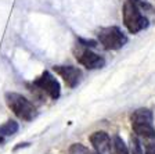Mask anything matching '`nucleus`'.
<instances>
[{
  "label": "nucleus",
  "instance_id": "nucleus-11",
  "mask_svg": "<svg viewBox=\"0 0 155 154\" xmlns=\"http://www.w3.org/2000/svg\"><path fill=\"white\" fill-rule=\"evenodd\" d=\"M17 131H18V124H17L15 121H7L0 126V136L2 135H6V136L14 135Z\"/></svg>",
  "mask_w": 155,
  "mask_h": 154
},
{
  "label": "nucleus",
  "instance_id": "nucleus-7",
  "mask_svg": "<svg viewBox=\"0 0 155 154\" xmlns=\"http://www.w3.org/2000/svg\"><path fill=\"white\" fill-rule=\"evenodd\" d=\"M90 143L93 145V147L96 149L97 153L104 154L107 151H110L111 149V138L107 132H94L90 135Z\"/></svg>",
  "mask_w": 155,
  "mask_h": 154
},
{
  "label": "nucleus",
  "instance_id": "nucleus-5",
  "mask_svg": "<svg viewBox=\"0 0 155 154\" xmlns=\"http://www.w3.org/2000/svg\"><path fill=\"white\" fill-rule=\"evenodd\" d=\"M55 74H58L60 77L64 79V82L68 85L69 87H75L82 78V71L76 67L72 65H57L53 68Z\"/></svg>",
  "mask_w": 155,
  "mask_h": 154
},
{
  "label": "nucleus",
  "instance_id": "nucleus-6",
  "mask_svg": "<svg viewBox=\"0 0 155 154\" xmlns=\"http://www.w3.org/2000/svg\"><path fill=\"white\" fill-rule=\"evenodd\" d=\"M76 60L81 63L83 67L87 70H96V68H101L105 65V60L101 56L93 53L89 49H83V50L76 53Z\"/></svg>",
  "mask_w": 155,
  "mask_h": 154
},
{
  "label": "nucleus",
  "instance_id": "nucleus-15",
  "mask_svg": "<svg viewBox=\"0 0 155 154\" xmlns=\"http://www.w3.org/2000/svg\"><path fill=\"white\" fill-rule=\"evenodd\" d=\"M81 42V46H84V47H96L97 42L96 40H86V39H79Z\"/></svg>",
  "mask_w": 155,
  "mask_h": 154
},
{
  "label": "nucleus",
  "instance_id": "nucleus-13",
  "mask_svg": "<svg viewBox=\"0 0 155 154\" xmlns=\"http://www.w3.org/2000/svg\"><path fill=\"white\" fill-rule=\"evenodd\" d=\"M71 153L72 154H90V151L84 149L82 145H74L71 147Z\"/></svg>",
  "mask_w": 155,
  "mask_h": 154
},
{
  "label": "nucleus",
  "instance_id": "nucleus-1",
  "mask_svg": "<svg viewBox=\"0 0 155 154\" xmlns=\"http://www.w3.org/2000/svg\"><path fill=\"white\" fill-rule=\"evenodd\" d=\"M123 24L130 33H137L148 26V19L141 14L137 0H126L123 3Z\"/></svg>",
  "mask_w": 155,
  "mask_h": 154
},
{
  "label": "nucleus",
  "instance_id": "nucleus-10",
  "mask_svg": "<svg viewBox=\"0 0 155 154\" xmlns=\"http://www.w3.org/2000/svg\"><path fill=\"white\" fill-rule=\"evenodd\" d=\"M111 154H129V150L126 147L125 142L119 138V136H114L111 140V149H110Z\"/></svg>",
  "mask_w": 155,
  "mask_h": 154
},
{
  "label": "nucleus",
  "instance_id": "nucleus-2",
  "mask_svg": "<svg viewBox=\"0 0 155 154\" xmlns=\"http://www.w3.org/2000/svg\"><path fill=\"white\" fill-rule=\"evenodd\" d=\"M6 103L8 108L18 118L24 119V121H32L36 117V114H38L36 107L26 97H24L19 93H14V92L6 93Z\"/></svg>",
  "mask_w": 155,
  "mask_h": 154
},
{
  "label": "nucleus",
  "instance_id": "nucleus-14",
  "mask_svg": "<svg viewBox=\"0 0 155 154\" xmlns=\"http://www.w3.org/2000/svg\"><path fill=\"white\" fill-rule=\"evenodd\" d=\"M144 154H155V140H148L147 142Z\"/></svg>",
  "mask_w": 155,
  "mask_h": 154
},
{
  "label": "nucleus",
  "instance_id": "nucleus-12",
  "mask_svg": "<svg viewBox=\"0 0 155 154\" xmlns=\"http://www.w3.org/2000/svg\"><path fill=\"white\" fill-rule=\"evenodd\" d=\"M130 143H132V154H144L137 136H132L130 138Z\"/></svg>",
  "mask_w": 155,
  "mask_h": 154
},
{
  "label": "nucleus",
  "instance_id": "nucleus-3",
  "mask_svg": "<svg viewBox=\"0 0 155 154\" xmlns=\"http://www.w3.org/2000/svg\"><path fill=\"white\" fill-rule=\"evenodd\" d=\"M97 35H98V42L107 50H118V49L123 47L127 43L126 35L118 26L103 28V29H100V32L97 33Z\"/></svg>",
  "mask_w": 155,
  "mask_h": 154
},
{
  "label": "nucleus",
  "instance_id": "nucleus-4",
  "mask_svg": "<svg viewBox=\"0 0 155 154\" xmlns=\"http://www.w3.org/2000/svg\"><path fill=\"white\" fill-rule=\"evenodd\" d=\"M36 87L39 90H42L43 93H46L50 99L53 100H57L60 97V84H58V80L53 77L50 72L45 71L38 79L33 82Z\"/></svg>",
  "mask_w": 155,
  "mask_h": 154
},
{
  "label": "nucleus",
  "instance_id": "nucleus-17",
  "mask_svg": "<svg viewBox=\"0 0 155 154\" xmlns=\"http://www.w3.org/2000/svg\"><path fill=\"white\" fill-rule=\"evenodd\" d=\"M90 154H100V153H90Z\"/></svg>",
  "mask_w": 155,
  "mask_h": 154
},
{
  "label": "nucleus",
  "instance_id": "nucleus-16",
  "mask_svg": "<svg viewBox=\"0 0 155 154\" xmlns=\"http://www.w3.org/2000/svg\"><path fill=\"white\" fill-rule=\"evenodd\" d=\"M3 143V136H0V145Z\"/></svg>",
  "mask_w": 155,
  "mask_h": 154
},
{
  "label": "nucleus",
  "instance_id": "nucleus-9",
  "mask_svg": "<svg viewBox=\"0 0 155 154\" xmlns=\"http://www.w3.org/2000/svg\"><path fill=\"white\" fill-rule=\"evenodd\" d=\"M130 119H132V125H134V124H151L152 112L148 108H139L132 114Z\"/></svg>",
  "mask_w": 155,
  "mask_h": 154
},
{
  "label": "nucleus",
  "instance_id": "nucleus-8",
  "mask_svg": "<svg viewBox=\"0 0 155 154\" xmlns=\"http://www.w3.org/2000/svg\"><path fill=\"white\" fill-rule=\"evenodd\" d=\"M132 126L136 135L144 138L145 140H155V129L152 124H134Z\"/></svg>",
  "mask_w": 155,
  "mask_h": 154
}]
</instances>
